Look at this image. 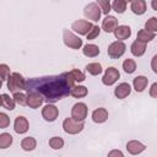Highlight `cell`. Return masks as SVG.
Wrapping results in <instances>:
<instances>
[{"label": "cell", "mask_w": 157, "mask_h": 157, "mask_svg": "<svg viewBox=\"0 0 157 157\" xmlns=\"http://www.w3.org/2000/svg\"><path fill=\"white\" fill-rule=\"evenodd\" d=\"M130 9L135 15L141 16L146 12V9H147L146 7V1L145 0H132Z\"/></svg>", "instance_id": "cell-18"}, {"label": "cell", "mask_w": 157, "mask_h": 157, "mask_svg": "<svg viewBox=\"0 0 157 157\" xmlns=\"http://www.w3.org/2000/svg\"><path fill=\"white\" fill-rule=\"evenodd\" d=\"M113 156L123 157V156H124V153H123L121 151H119V150H113V151H110V152L108 153V157H113Z\"/></svg>", "instance_id": "cell-40"}, {"label": "cell", "mask_w": 157, "mask_h": 157, "mask_svg": "<svg viewBox=\"0 0 157 157\" xmlns=\"http://www.w3.org/2000/svg\"><path fill=\"white\" fill-rule=\"evenodd\" d=\"M0 72H1V80L2 82L7 81L11 72H10V67L6 65V64H0Z\"/></svg>", "instance_id": "cell-35"}, {"label": "cell", "mask_w": 157, "mask_h": 157, "mask_svg": "<svg viewBox=\"0 0 157 157\" xmlns=\"http://www.w3.org/2000/svg\"><path fill=\"white\" fill-rule=\"evenodd\" d=\"M113 33H114V36L118 40H124V39H128L131 36V28L129 26L121 25V26H118Z\"/></svg>", "instance_id": "cell-16"}, {"label": "cell", "mask_w": 157, "mask_h": 157, "mask_svg": "<svg viewBox=\"0 0 157 157\" xmlns=\"http://www.w3.org/2000/svg\"><path fill=\"white\" fill-rule=\"evenodd\" d=\"M124 1H125V2H131L132 0H124Z\"/></svg>", "instance_id": "cell-42"}, {"label": "cell", "mask_w": 157, "mask_h": 157, "mask_svg": "<svg viewBox=\"0 0 157 157\" xmlns=\"http://www.w3.org/2000/svg\"><path fill=\"white\" fill-rule=\"evenodd\" d=\"M58 115H59V109L53 103L45 104L42 109V117L47 121H54L58 118Z\"/></svg>", "instance_id": "cell-10"}, {"label": "cell", "mask_w": 157, "mask_h": 157, "mask_svg": "<svg viewBox=\"0 0 157 157\" xmlns=\"http://www.w3.org/2000/svg\"><path fill=\"white\" fill-rule=\"evenodd\" d=\"M28 129H29V124H28L27 118H25L22 115L16 117V119L13 121V130L17 134H26L28 131Z\"/></svg>", "instance_id": "cell-12"}, {"label": "cell", "mask_w": 157, "mask_h": 157, "mask_svg": "<svg viewBox=\"0 0 157 157\" xmlns=\"http://www.w3.org/2000/svg\"><path fill=\"white\" fill-rule=\"evenodd\" d=\"M36 146H37V141H36V139L32 137V136L25 137V139H22V141H21V147H22V150H25V151H33V150L36 148Z\"/></svg>", "instance_id": "cell-25"}, {"label": "cell", "mask_w": 157, "mask_h": 157, "mask_svg": "<svg viewBox=\"0 0 157 157\" xmlns=\"http://www.w3.org/2000/svg\"><path fill=\"white\" fill-rule=\"evenodd\" d=\"M150 96L153 98H157V82H153L150 87Z\"/></svg>", "instance_id": "cell-38"}, {"label": "cell", "mask_w": 157, "mask_h": 157, "mask_svg": "<svg viewBox=\"0 0 157 157\" xmlns=\"http://www.w3.org/2000/svg\"><path fill=\"white\" fill-rule=\"evenodd\" d=\"M88 93V90L87 87L85 86H80V85H75L71 87V91H70V96L75 97V98H82V97H86Z\"/></svg>", "instance_id": "cell-21"}, {"label": "cell", "mask_w": 157, "mask_h": 157, "mask_svg": "<svg viewBox=\"0 0 157 157\" xmlns=\"http://www.w3.org/2000/svg\"><path fill=\"white\" fill-rule=\"evenodd\" d=\"M151 67H152L153 72L157 74V54H156V55L152 58V60H151Z\"/></svg>", "instance_id": "cell-39"}, {"label": "cell", "mask_w": 157, "mask_h": 157, "mask_svg": "<svg viewBox=\"0 0 157 157\" xmlns=\"http://www.w3.org/2000/svg\"><path fill=\"white\" fill-rule=\"evenodd\" d=\"M49 146L53 150H60L64 147V140L59 136H53L49 139Z\"/></svg>", "instance_id": "cell-29"}, {"label": "cell", "mask_w": 157, "mask_h": 157, "mask_svg": "<svg viewBox=\"0 0 157 157\" xmlns=\"http://www.w3.org/2000/svg\"><path fill=\"white\" fill-rule=\"evenodd\" d=\"M117 27H118V20L112 15H107L102 21V29L107 33L114 32Z\"/></svg>", "instance_id": "cell-13"}, {"label": "cell", "mask_w": 157, "mask_h": 157, "mask_svg": "<svg viewBox=\"0 0 157 157\" xmlns=\"http://www.w3.org/2000/svg\"><path fill=\"white\" fill-rule=\"evenodd\" d=\"M130 92H131V87H130V85H129L128 82H121V83H119V85L115 87V90H114V94H115V97L119 98V99H124L125 97H128V96L130 94Z\"/></svg>", "instance_id": "cell-14"}, {"label": "cell", "mask_w": 157, "mask_h": 157, "mask_svg": "<svg viewBox=\"0 0 157 157\" xmlns=\"http://www.w3.org/2000/svg\"><path fill=\"white\" fill-rule=\"evenodd\" d=\"M151 7H152L155 11H157V0H152V1H151Z\"/></svg>", "instance_id": "cell-41"}, {"label": "cell", "mask_w": 157, "mask_h": 157, "mask_svg": "<svg viewBox=\"0 0 157 157\" xmlns=\"http://www.w3.org/2000/svg\"><path fill=\"white\" fill-rule=\"evenodd\" d=\"M101 13H102V10H101L99 5L96 4V2H90L83 9L85 17L88 18V20H91V21H94V22H97L101 18Z\"/></svg>", "instance_id": "cell-5"}, {"label": "cell", "mask_w": 157, "mask_h": 157, "mask_svg": "<svg viewBox=\"0 0 157 157\" xmlns=\"http://www.w3.org/2000/svg\"><path fill=\"white\" fill-rule=\"evenodd\" d=\"M99 33H101V28L97 26V25H93V27H92V29L88 32V34H87V39H94V38H97L98 36H99Z\"/></svg>", "instance_id": "cell-36"}, {"label": "cell", "mask_w": 157, "mask_h": 157, "mask_svg": "<svg viewBox=\"0 0 157 157\" xmlns=\"http://www.w3.org/2000/svg\"><path fill=\"white\" fill-rule=\"evenodd\" d=\"M13 99L20 105H26L27 104V94H25L22 92H15L13 93Z\"/></svg>", "instance_id": "cell-34"}, {"label": "cell", "mask_w": 157, "mask_h": 157, "mask_svg": "<svg viewBox=\"0 0 157 157\" xmlns=\"http://www.w3.org/2000/svg\"><path fill=\"white\" fill-rule=\"evenodd\" d=\"M63 40L64 44L71 49H80L82 47V39L76 34H74L72 32H70L69 29L63 31Z\"/></svg>", "instance_id": "cell-4"}, {"label": "cell", "mask_w": 157, "mask_h": 157, "mask_svg": "<svg viewBox=\"0 0 157 157\" xmlns=\"http://www.w3.org/2000/svg\"><path fill=\"white\" fill-rule=\"evenodd\" d=\"M119 77H120V72L118 71V69L110 66L104 71V75L102 77V82L105 86H112L118 81Z\"/></svg>", "instance_id": "cell-8"}, {"label": "cell", "mask_w": 157, "mask_h": 157, "mask_svg": "<svg viewBox=\"0 0 157 157\" xmlns=\"http://www.w3.org/2000/svg\"><path fill=\"white\" fill-rule=\"evenodd\" d=\"M83 128H85L83 120H76L72 117L66 118L63 121V129H64V131L66 134H70V135H76L78 132H81L83 130Z\"/></svg>", "instance_id": "cell-3"}, {"label": "cell", "mask_w": 157, "mask_h": 157, "mask_svg": "<svg viewBox=\"0 0 157 157\" xmlns=\"http://www.w3.org/2000/svg\"><path fill=\"white\" fill-rule=\"evenodd\" d=\"M130 50H131V54L135 55V56H141L145 54L146 52V43L141 42V40H135L132 42L131 47H130Z\"/></svg>", "instance_id": "cell-19"}, {"label": "cell", "mask_w": 157, "mask_h": 157, "mask_svg": "<svg viewBox=\"0 0 157 157\" xmlns=\"http://www.w3.org/2000/svg\"><path fill=\"white\" fill-rule=\"evenodd\" d=\"M145 28L150 32H157V17H151L146 21L145 23Z\"/></svg>", "instance_id": "cell-33"}, {"label": "cell", "mask_w": 157, "mask_h": 157, "mask_svg": "<svg viewBox=\"0 0 157 157\" xmlns=\"http://www.w3.org/2000/svg\"><path fill=\"white\" fill-rule=\"evenodd\" d=\"M69 72H70V75H71V77L74 78L75 82H82V81L86 80V75H85L82 71L77 70V69H72V70L69 71Z\"/></svg>", "instance_id": "cell-31"}, {"label": "cell", "mask_w": 157, "mask_h": 157, "mask_svg": "<svg viewBox=\"0 0 157 157\" xmlns=\"http://www.w3.org/2000/svg\"><path fill=\"white\" fill-rule=\"evenodd\" d=\"M145 148H146V146L137 140H131L126 144V150L130 155H139V153L144 152Z\"/></svg>", "instance_id": "cell-15"}, {"label": "cell", "mask_w": 157, "mask_h": 157, "mask_svg": "<svg viewBox=\"0 0 157 157\" xmlns=\"http://www.w3.org/2000/svg\"><path fill=\"white\" fill-rule=\"evenodd\" d=\"M10 125V118L5 113H0V128L5 129Z\"/></svg>", "instance_id": "cell-37"}, {"label": "cell", "mask_w": 157, "mask_h": 157, "mask_svg": "<svg viewBox=\"0 0 157 157\" xmlns=\"http://www.w3.org/2000/svg\"><path fill=\"white\" fill-rule=\"evenodd\" d=\"M147 83H148V78L146 76H142V75L136 76L132 81V86H134L136 92H142L147 87Z\"/></svg>", "instance_id": "cell-20"}, {"label": "cell", "mask_w": 157, "mask_h": 157, "mask_svg": "<svg viewBox=\"0 0 157 157\" xmlns=\"http://www.w3.org/2000/svg\"><path fill=\"white\" fill-rule=\"evenodd\" d=\"M97 4L99 5V7L104 15H109V11L112 10L110 0H97Z\"/></svg>", "instance_id": "cell-32"}, {"label": "cell", "mask_w": 157, "mask_h": 157, "mask_svg": "<svg viewBox=\"0 0 157 157\" xmlns=\"http://www.w3.org/2000/svg\"><path fill=\"white\" fill-rule=\"evenodd\" d=\"M44 102V97L38 92H27V105L32 109L39 108Z\"/></svg>", "instance_id": "cell-11"}, {"label": "cell", "mask_w": 157, "mask_h": 157, "mask_svg": "<svg viewBox=\"0 0 157 157\" xmlns=\"http://www.w3.org/2000/svg\"><path fill=\"white\" fill-rule=\"evenodd\" d=\"M82 53L85 56H88V58H94L99 54V48L98 45L96 44H86L82 49Z\"/></svg>", "instance_id": "cell-23"}, {"label": "cell", "mask_w": 157, "mask_h": 157, "mask_svg": "<svg viewBox=\"0 0 157 157\" xmlns=\"http://www.w3.org/2000/svg\"><path fill=\"white\" fill-rule=\"evenodd\" d=\"M26 88V80L18 72H12L7 80V90L12 93L20 92Z\"/></svg>", "instance_id": "cell-2"}, {"label": "cell", "mask_w": 157, "mask_h": 157, "mask_svg": "<svg viewBox=\"0 0 157 157\" xmlns=\"http://www.w3.org/2000/svg\"><path fill=\"white\" fill-rule=\"evenodd\" d=\"M123 69L126 74H132L136 70V63L132 59H125L123 61Z\"/></svg>", "instance_id": "cell-28"}, {"label": "cell", "mask_w": 157, "mask_h": 157, "mask_svg": "<svg viewBox=\"0 0 157 157\" xmlns=\"http://www.w3.org/2000/svg\"><path fill=\"white\" fill-rule=\"evenodd\" d=\"M12 144V136L9 132L0 134V148H7Z\"/></svg>", "instance_id": "cell-27"}, {"label": "cell", "mask_w": 157, "mask_h": 157, "mask_svg": "<svg viewBox=\"0 0 157 157\" xmlns=\"http://www.w3.org/2000/svg\"><path fill=\"white\" fill-rule=\"evenodd\" d=\"M75 81L70 72H63L54 76L34 77L26 81L27 92H38L44 97L47 103H55L61 98L70 94L71 87L75 86Z\"/></svg>", "instance_id": "cell-1"}, {"label": "cell", "mask_w": 157, "mask_h": 157, "mask_svg": "<svg viewBox=\"0 0 157 157\" xmlns=\"http://www.w3.org/2000/svg\"><path fill=\"white\" fill-rule=\"evenodd\" d=\"M136 39H137V40H141V42H144V43H148V42H151L152 39H155V33L147 31L146 28H145V29H140V31L137 32Z\"/></svg>", "instance_id": "cell-24"}, {"label": "cell", "mask_w": 157, "mask_h": 157, "mask_svg": "<svg viewBox=\"0 0 157 157\" xmlns=\"http://www.w3.org/2000/svg\"><path fill=\"white\" fill-rule=\"evenodd\" d=\"M86 71L93 76H97V75L102 74L103 69H102V65L99 63H90L86 65Z\"/></svg>", "instance_id": "cell-26"}, {"label": "cell", "mask_w": 157, "mask_h": 157, "mask_svg": "<svg viewBox=\"0 0 157 157\" xmlns=\"http://www.w3.org/2000/svg\"><path fill=\"white\" fill-rule=\"evenodd\" d=\"M0 98H1V105H2V108L7 109V110H12V109H15V104H16V102H15L13 97H10L9 94L2 93V94L0 96Z\"/></svg>", "instance_id": "cell-22"}, {"label": "cell", "mask_w": 157, "mask_h": 157, "mask_svg": "<svg viewBox=\"0 0 157 157\" xmlns=\"http://www.w3.org/2000/svg\"><path fill=\"white\" fill-rule=\"evenodd\" d=\"M87 112H88V108L85 103L82 102H78V103H75L71 108V117L76 120H85L86 117H87Z\"/></svg>", "instance_id": "cell-9"}, {"label": "cell", "mask_w": 157, "mask_h": 157, "mask_svg": "<svg viewBox=\"0 0 157 157\" xmlns=\"http://www.w3.org/2000/svg\"><path fill=\"white\" fill-rule=\"evenodd\" d=\"M108 119V110L105 108H97L92 112V120L97 124H102Z\"/></svg>", "instance_id": "cell-17"}, {"label": "cell", "mask_w": 157, "mask_h": 157, "mask_svg": "<svg viewBox=\"0 0 157 157\" xmlns=\"http://www.w3.org/2000/svg\"><path fill=\"white\" fill-rule=\"evenodd\" d=\"M125 50H126L125 43H124L123 40H115V42H113V43L108 47L107 53H108V55H109L112 59H118V58H120V56L125 53Z\"/></svg>", "instance_id": "cell-6"}, {"label": "cell", "mask_w": 157, "mask_h": 157, "mask_svg": "<svg viewBox=\"0 0 157 157\" xmlns=\"http://www.w3.org/2000/svg\"><path fill=\"white\" fill-rule=\"evenodd\" d=\"M112 9L118 13H123L126 10V2L124 0H113Z\"/></svg>", "instance_id": "cell-30"}, {"label": "cell", "mask_w": 157, "mask_h": 157, "mask_svg": "<svg viewBox=\"0 0 157 157\" xmlns=\"http://www.w3.org/2000/svg\"><path fill=\"white\" fill-rule=\"evenodd\" d=\"M92 27H93V25L86 20H76L71 25V29H74L76 33L81 34V36H87L88 32L92 29Z\"/></svg>", "instance_id": "cell-7"}]
</instances>
